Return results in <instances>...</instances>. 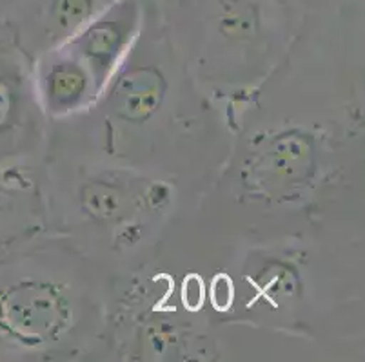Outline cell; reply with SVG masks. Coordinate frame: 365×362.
<instances>
[{"mask_svg":"<svg viewBox=\"0 0 365 362\" xmlns=\"http://www.w3.org/2000/svg\"><path fill=\"white\" fill-rule=\"evenodd\" d=\"M89 6H91L89 0H56V18L61 20L62 26L76 24L88 15Z\"/></svg>","mask_w":365,"mask_h":362,"instance_id":"obj_1","label":"cell"}]
</instances>
